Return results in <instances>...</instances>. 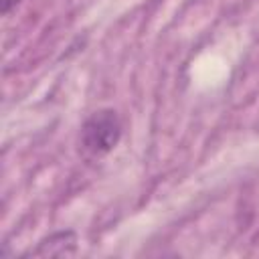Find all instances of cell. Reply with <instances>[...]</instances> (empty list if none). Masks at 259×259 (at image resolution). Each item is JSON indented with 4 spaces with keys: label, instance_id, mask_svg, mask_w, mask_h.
<instances>
[{
    "label": "cell",
    "instance_id": "obj_1",
    "mask_svg": "<svg viewBox=\"0 0 259 259\" xmlns=\"http://www.w3.org/2000/svg\"><path fill=\"white\" fill-rule=\"evenodd\" d=\"M121 138V121L115 109H97L81 125L79 146L85 156L101 158L109 154Z\"/></svg>",
    "mask_w": 259,
    "mask_h": 259
},
{
    "label": "cell",
    "instance_id": "obj_2",
    "mask_svg": "<svg viewBox=\"0 0 259 259\" xmlns=\"http://www.w3.org/2000/svg\"><path fill=\"white\" fill-rule=\"evenodd\" d=\"M77 247V237L73 231H59L49 235L47 239H42L38 243V247L34 251H30V255L34 257H67L73 255Z\"/></svg>",
    "mask_w": 259,
    "mask_h": 259
},
{
    "label": "cell",
    "instance_id": "obj_3",
    "mask_svg": "<svg viewBox=\"0 0 259 259\" xmlns=\"http://www.w3.org/2000/svg\"><path fill=\"white\" fill-rule=\"evenodd\" d=\"M18 2H20V0H2V12H4V14H8V12L18 4Z\"/></svg>",
    "mask_w": 259,
    "mask_h": 259
}]
</instances>
